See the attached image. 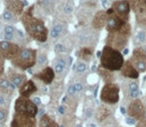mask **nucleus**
Returning <instances> with one entry per match:
<instances>
[{
  "label": "nucleus",
  "mask_w": 146,
  "mask_h": 127,
  "mask_svg": "<svg viewBox=\"0 0 146 127\" xmlns=\"http://www.w3.org/2000/svg\"><path fill=\"white\" fill-rule=\"evenodd\" d=\"M77 127H83V126H82V125H78Z\"/></svg>",
  "instance_id": "c03bdc74"
},
{
  "label": "nucleus",
  "mask_w": 146,
  "mask_h": 127,
  "mask_svg": "<svg viewBox=\"0 0 146 127\" xmlns=\"http://www.w3.org/2000/svg\"><path fill=\"white\" fill-rule=\"evenodd\" d=\"M33 102H34V104H36V105H40L41 99L39 97H35V98H33Z\"/></svg>",
  "instance_id": "58836bf2"
},
{
  "label": "nucleus",
  "mask_w": 146,
  "mask_h": 127,
  "mask_svg": "<svg viewBox=\"0 0 146 127\" xmlns=\"http://www.w3.org/2000/svg\"><path fill=\"white\" fill-rule=\"evenodd\" d=\"M125 95L130 101L137 99L139 96V83L137 79H128L125 85Z\"/></svg>",
  "instance_id": "f8f14e48"
},
{
  "label": "nucleus",
  "mask_w": 146,
  "mask_h": 127,
  "mask_svg": "<svg viewBox=\"0 0 146 127\" xmlns=\"http://www.w3.org/2000/svg\"><path fill=\"white\" fill-rule=\"evenodd\" d=\"M92 55H94V49L92 47H83L80 49V51L78 52V56L80 59L84 61H90Z\"/></svg>",
  "instance_id": "6ab92c4d"
},
{
  "label": "nucleus",
  "mask_w": 146,
  "mask_h": 127,
  "mask_svg": "<svg viewBox=\"0 0 146 127\" xmlns=\"http://www.w3.org/2000/svg\"><path fill=\"white\" fill-rule=\"evenodd\" d=\"M74 85H75V89H76V91H77V93H81V91L84 89V85H83V83H76Z\"/></svg>",
  "instance_id": "473e14b6"
},
{
  "label": "nucleus",
  "mask_w": 146,
  "mask_h": 127,
  "mask_svg": "<svg viewBox=\"0 0 146 127\" xmlns=\"http://www.w3.org/2000/svg\"><path fill=\"white\" fill-rule=\"evenodd\" d=\"M120 87L115 83H108L104 85L100 91V100L102 103L112 105L119 101Z\"/></svg>",
  "instance_id": "39448f33"
},
{
  "label": "nucleus",
  "mask_w": 146,
  "mask_h": 127,
  "mask_svg": "<svg viewBox=\"0 0 146 127\" xmlns=\"http://www.w3.org/2000/svg\"><path fill=\"white\" fill-rule=\"evenodd\" d=\"M129 61L133 65V67L138 71V73L146 71V50L142 47H136L133 50Z\"/></svg>",
  "instance_id": "0eeeda50"
},
{
  "label": "nucleus",
  "mask_w": 146,
  "mask_h": 127,
  "mask_svg": "<svg viewBox=\"0 0 146 127\" xmlns=\"http://www.w3.org/2000/svg\"><path fill=\"white\" fill-rule=\"evenodd\" d=\"M55 51H56L57 53H63L64 51H65V48H64L63 45L57 44L56 46H55Z\"/></svg>",
  "instance_id": "f704fd0d"
},
{
  "label": "nucleus",
  "mask_w": 146,
  "mask_h": 127,
  "mask_svg": "<svg viewBox=\"0 0 146 127\" xmlns=\"http://www.w3.org/2000/svg\"><path fill=\"white\" fill-rule=\"evenodd\" d=\"M126 111L129 117L133 118L136 121H139V120L146 117V107L142 100H140L139 98L129 102L127 105Z\"/></svg>",
  "instance_id": "423d86ee"
},
{
  "label": "nucleus",
  "mask_w": 146,
  "mask_h": 127,
  "mask_svg": "<svg viewBox=\"0 0 146 127\" xmlns=\"http://www.w3.org/2000/svg\"><path fill=\"white\" fill-rule=\"evenodd\" d=\"M4 57L2 56L1 54H0V73H2V71H3V62H4Z\"/></svg>",
  "instance_id": "c9c22d12"
},
{
  "label": "nucleus",
  "mask_w": 146,
  "mask_h": 127,
  "mask_svg": "<svg viewBox=\"0 0 146 127\" xmlns=\"http://www.w3.org/2000/svg\"><path fill=\"white\" fill-rule=\"evenodd\" d=\"M135 121H136V120L133 119V118H131V117H129V116L126 118V123H128V124H134Z\"/></svg>",
  "instance_id": "4c0bfd02"
},
{
  "label": "nucleus",
  "mask_w": 146,
  "mask_h": 127,
  "mask_svg": "<svg viewBox=\"0 0 146 127\" xmlns=\"http://www.w3.org/2000/svg\"><path fill=\"white\" fill-rule=\"evenodd\" d=\"M3 104H5V98L4 96L0 95V105H3Z\"/></svg>",
  "instance_id": "a19ab883"
},
{
  "label": "nucleus",
  "mask_w": 146,
  "mask_h": 127,
  "mask_svg": "<svg viewBox=\"0 0 146 127\" xmlns=\"http://www.w3.org/2000/svg\"><path fill=\"white\" fill-rule=\"evenodd\" d=\"M108 21V13L104 10H100L94 14L92 21V26L94 30H102L106 27Z\"/></svg>",
  "instance_id": "ddd939ff"
},
{
  "label": "nucleus",
  "mask_w": 146,
  "mask_h": 127,
  "mask_svg": "<svg viewBox=\"0 0 146 127\" xmlns=\"http://www.w3.org/2000/svg\"><path fill=\"white\" fill-rule=\"evenodd\" d=\"M59 113L65 114V107H64V106H60L59 107Z\"/></svg>",
  "instance_id": "ea45409f"
},
{
  "label": "nucleus",
  "mask_w": 146,
  "mask_h": 127,
  "mask_svg": "<svg viewBox=\"0 0 146 127\" xmlns=\"http://www.w3.org/2000/svg\"><path fill=\"white\" fill-rule=\"evenodd\" d=\"M98 73H100V77L104 79V81H106V83H113V71H110L108 69H106L104 67H102V65H100L98 69Z\"/></svg>",
  "instance_id": "aec40b11"
},
{
  "label": "nucleus",
  "mask_w": 146,
  "mask_h": 127,
  "mask_svg": "<svg viewBox=\"0 0 146 127\" xmlns=\"http://www.w3.org/2000/svg\"><path fill=\"white\" fill-rule=\"evenodd\" d=\"M4 33H9V34H13L15 35V28L12 25H7L4 28Z\"/></svg>",
  "instance_id": "7c9ffc66"
},
{
  "label": "nucleus",
  "mask_w": 146,
  "mask_h": 127,
  "mask_svg": "<svg viewBox=\"0 0 146 127\" xmlns=\"http://www.w3.org/2000/svg\"><path fill=\"white\" fill-rule=\"evenodd\" d=\"M21 21L27 34L38 42H46L48 38V29L44 22L33 15V7H30L22 14Z\"/></svg>",
  "instance_id": "f257e3e1"
},
{
  "label": "nucleus",
  "mask_w": 146,
  "mask_h": 127,
  "mask_svg": "<svg viewBox=\"0 0 146 127\" xmlns=\"http://www.w3.org/2000/svg\"><path fill=\"white\" fill-rule=\"evenodd\" d=\"M73 10H74V7L72 4L67 3L65 6H64V12H65L66 14H71L72 12H73Z\"/></svg>",
  "instance_id": "c85d7f7f"
},
{
  "label": "nucleus",
  "mask_w": 146,
  "mask_h": 127,
  "mask_svg": "<svg viewBox=\"0 0 146 127\" xmlns=\"http://www.w3.org/2000/svg\"><path fill=\"white\" fill-rule=\"evenodd\" d=\"M135 44L138 45V47H142L145 48L146 47V30L144 29H139L136 31L134 36Z\"/></svg>",
  "instance_id": "412c9836"
},
{
  "label": "nucleus",
  "mask_w": 146,
  "mask_h": 127,
  "mask_svg": "<svg viewBox=\"0 0 146 127\" xmlns=\"http://www.w3.org/2000/svg\"><path fill=\"white\" fill-rule=\"evenodd\" d=\"M63 31H64L63 25L60 23H57L52 27V29H51V31H50V35L53 39H56L61 36V34L63 33Z\"/></svg>",
  "instance_id": "b1692460"
},
{
  "label": "nucleus",
  "mask_w": 146,
  "mask_h": 127,
  "mask_svg": "<svg viewBox=\"0 0 146 127\" xmlns=\"http://www.w3.org/2000/svg\"><path fill=\"white\" fill-rule=\"evenodd\" d=\"M66 67H67V61L64 58H60L57 61L56 65H55V73H62L65 71Z\"/></svg>",
  "instance_id": "393cba45"
},
{
  "label": "nucleus",
  "mask_w": 146,
  "mask_h": 127,
  "mask_svg": "<svg viewBox=\"0 0 146 127\" xmlns=\"http://www.w3.org/2000/svg\"><path fill=\"white\" fill-rule=\"evenodd\" d=\"M36 91H37V87L34 85V83L32 81H27L22 85L21 89H20V93L24 97H28V96L31 95L32 93H34Z\"/></svg>",
  "instance_id": "a211bd4d"
},
{
  "label": "nucleus",
  "mask_w": 146,
  "mask_h": 127,
  "mask_svg": "<svg viewBox=\"0 0 146 127\" xmlns=\"http://www.w3.org/2000/svg\"><path fill=\"white\" fill-rule=\"evenodd\" d=\"M36 50L31 48L20 49L17 56L12 59V64L22 69H29V67H33L36 64Z\"/></svg>",
  "instance_id": "20e7f679"
},
{
  "label": "nucleus",
  "mask_w": 146,
  "mask_h": 127,
  "mask_svg": "<svg viewBox=\"0 0 146 127\" xmlns=\"http://www.w3.org/2000/svg\"><path fill=\"white\" fill-rule=\"evenodd\" d=\"M2 18H3V20L6 22L13 21L14 18H15V14H13L11 11H9V10L5 8V10L3 11V14H2Z\"/></svg>",
  "instance_id": "a878e982"
},
{
  "label": "nucleus",
  "mask_w": 146,
  "mask_h": 127,
  "mask_svg": "<svg viewBox=\"0 0 146 127\" xmlns=\"http://www.w3.org/2000/svg\"><path fill=\"white\" fill-rule=\"evenodd\" d=\"M135 127H146V117L141 120H139V121H137Z\"/></svg>",
  "instance_id": "72a5a7b5"
},
{
  "label": "nucleus",
  "mask_w": 146,
  "mask_h": 127,
  "mask_svg": "<svg viewBox=\"0 0 146 127\" xmlns=\"http://www.w3.org/2000/svg\"><path fill=\"white\" fill-rule=\"evenodd\" d=\"M106 13H108V21H106V29L108 33L118 31V30H120L125 24L128 23V22H125L124 20L121 19L115 12L112 10V8L108 10Z\"/></svg>",
  "instance_id": "6e6552de"
},
{
  "label": "nucleus",
  "mask_w": 146,
  "mask_h": 127,
  "mask_svg": "<svg viewBox=\"0 0 146 127\" xmlns=\"http://www.w3.org/2000/svg\"><path fill=\"white\" fill-rule=\"evenodd\" d=\"M67 93H68V95H71V96L75 95L76 93H77V91H76V89H75V85H69V87H68V89H67Z\"/></svg>",
  "instance_id": "c756f323"
},
{
  "label": "nucleus",
  "mask_w": 146,
  "mask_h": 127,
  "mask_svg": "<svg viewBox=\"0 0 146 127\" xmlns=\"http://www.w3.org/2000/svg\"><path fill=\"white\" fill-rule=\"evenodd\" d=\"M5 116H6L5 111H4L3 109H0V122H1V121H3V120H4V118H5Z\"/></svg>",
  "instance_id": "e433bc0d"
},
{
  "label": "nucleus",
  "mask_w": 146,
  "mask_h": 127,
  "mask_svg": "<svg viewBox=\"0 0 146 127\" xmlns=\"http://www.w3.org/2000/svg\"><path fill=\"white\" fill-rule=\"evenodd\" d=\"M15 87H16L15 85H14L11 81H8L7 79H5V77H0V91H3V93H8L9 89L14 91Z\"/></svg>",
  "instance_id": "4be33fe9"
},
{
  "label": "nucleus",
  "mask_w": 146,
  "mask_h": 127,
  "mask_svg": "<svg viewBox=\"0 0 146 127\" xmlns=\"http://www.w3.org/2000/svg\"><path fill=\"white\" fill-rule=\"evenodd\" d=\"M131 34V26L126 23L120 30L115 32H110L106 39V45L110 46L118 51H122L126 47Z\"/></svg>",
  "instance_id": "7ed1b4c3"
},
{
  "label": "nucleus",
  "mask_w": 146,
  "mask_h": 127,
  "mask_svg": "<svg viewBox=\"0 0 146 127\" xmlns=\"http://www.w3.org/2000/svg\"><path fill=\"white\" fill-rule=\"evenodd\" d=\"M111 115V109L108 106V104H102L96 111V120L98 122H104Z\"/></svg>",
  "instance_id": "f3484780"
},
{
  "label": "nucleus",
  "mask_w": 146,
  "mask_h": 127,
  "mask_svg": "<svg viewBox=\"0 0 146 127\" xmlns=\"http://www.w3.org/2000/svg\"><path fill=\"white\" fill-rule=\"evenodd\" d=\"M47 62V56L44 54H41L38 56V64H40V65H43V64H45Z\"/></svg>",
  "instance_id": "2f4dec72"
},
{
  "label": "nucleus",
  "mask_w": 146,
  "mask_h": 127,
  "mask_svg": "<svg viewBox=\"0 0 146 127\" xmlns=\"http://www.w3.org/2000/svg\"><path fill=\"white\" fill-rule=\"evenodd\" d=\"M143 2H144V4L146 5V0H143Z\"/></svg>",
  "instance_id": "37998d69"
},
{
  "label": "nucleus",
  "mask_w": 146,
  "mask_h": 127,
  "mask_svg": "<svg viewBox=\"0 0 146 127\" xmlns=\"http://www.w3.org/2000/svg\"><path fill=\"white\" fill-rule=\"evenodd\" d=\"M35 77L38 79H40V81H42L44 83H46V85H50L55 77V71L52 69V67H45L41 73H37Z\"/></svg>",
  "instance_id": "dca6fc26"
},
{
  "label": "nucleus",
  "mask_w": 146,
  "mask_h": 127,
  "mask_svg": "<svg viewBox=\"0 0 146 127\" xmlns=\"http://www.w3.org/2000/svg\"><path fill=\"white\" fill-rule=\"evenodd\" d=\"M87 64L85 62H79L77 63V65H76V71H77L78 73H85L86 71H87Z\"/></svg>",
  "instance_id": "bb28decb"
},
{
  "label": "nucleus",
  "mask_w": 146,
  "mask_h": 127,
  "mask_svg": "<svg viewBox=\"0 0 146 127\" xmlns=\"http://www.w3.org/2000/svg\"><path fill=\"white\" fill-rule=\"evenodd\" d=\"M49 127H58V125H57L56 123H51L50 125H49Z\"/></svg>",
  "instance_id": "79ce46f5"
},
{
  "label": "nucleus",
  "mask_w": 146,
  "mask_h": 127,
  "mask_svg": "<svg viewBox=\"0 0 146 127\" xmlns=\"http://www.w3.org/2000/svg\"><path fill=\"white\" fill-rule=\"evenodd\" d=\"M120 73L122 77L128 79H137L139 77V73L131 64L129 60L125 61L124 65H122L120 69Z\"/></svg>",
  "instance_id": "4468645a"
},
{
  "label": "nucleus",
  "mask_w": 146,
  "mask_h": 127,
  "mask_svg": "<svg viewBox=\"0 0 146 127\" xmlns=\"http://www.w3.org/2000/svg\"><path fill=\"white\" fill-rule=\"evenodd\" d=\"M0 127H2V126H1V125H0Z\"/></svg>",
  "instance_id": "a18cd8bd"
},
{
  "label": "nucleus",
  "mask_w": 146,
  "mask_h": 127,
  "mask_svg": "<svg viewBox=\"0 0 146 127\" xmlns=\"http://www.w3.org/2000/svg\"><path fill=\"white\" fill-rule=\"evenodd\" d=\"M50 124H51L50 118H49L47 115L43 116L42 119H41V122H40V127H49Z\"/></svg>",
  "instance_id": "cd10ccee"
},
{
  "label": "nucleus",
  "mask_w": 146,
  "mask_h": 127,
  "mask_svg": "<svg viewBox=\"0 0 146 127\" xmlns=\"http://www.w3.org/2000/svg\"><path fill=\"white\" fill-rule=\"evenodd\" d=\"M5 6L6 9L15 15H21L23 13L24 5L21 0H5Z\"/></svg>",
  "instance_id": "2eb2a0df"
},
{
  "label": "nucleus",
  "mask_w": 146,
  "mask_h": 127,
  "mask_svg": "<svg viewBox=\"0 0 146 127\" xmlns=\"http://www.w3.org/2000/svg\"><path fill=\"white\" fill-rule=\"evenodd\" d=\"M16 110L18 112H25L31 117H34L38 112L37 105L33 101L28 100L26 97L22 96L16 101Z\"/></svg>",
  "instance_id": "9d476101"
},
{
  "label": "nucleus",
  "mask_w": 146,
  "mask_h": 127,
  "mask_svg": "<svg viewBox=\"0 0 146 127\" xmlns=\"http://www.w3.org/2000/svg\"><path fill=\"white\" fill-rule=\"evenodd\" d=\"M20 48L18 45L13 44L8 41H1L0 42V54L5 59H13L19 53Z\"/></svg>",
  "instance_id": "9b49d317"
},
{
  "label": "nucleus",
  "mask_w": 146,
  "mask_h": 127,
  "mask_svg": "<svg viewBox=\"0 0 146 127\" xmlns=\"http://www.w3.org/2000/svg\"><path fill=\"white\" fill-rule=\"evenodd\" d=\"M24 81H25V77L23 75H19V73H14L10 75V81L15 87H21V85H23L22 83H24Z\"/></svg>",
  "instance_id": "5701e85b"
},
{
  "label": "nucleus",
  "mask_w": 146,
  "mask_h": 127,
  "mask_svg": "<svg viewBox=\"0 0 146 127\" xmlns=\"http://www.w3.org/2000/svg\"><path fill=\"white\" fill-rule=\"evenodd\" d=\"M125 61L120 51L104 45L100 55V65L110 71H120Z\"/></svg>",
  "instance_id": "f03ea898"
},
{
  "label": "nucleus",
  "mask_w": 146,
  "mask_h": 127,
  "mask_svg": "<svg viewBox=\"0 0 146 127\" xmlns=\"http://www.w3.org/2000/svg\"><path fill=\"white\" fill-rule=\"evenodd\" d=\"M111 8L114 12L125 22L129 21V14L131 11L130 4L128 0H118V1L112 2Z\"/></svg>",
  "instance_id": "1a4fd4ad"
}]
</instances>
